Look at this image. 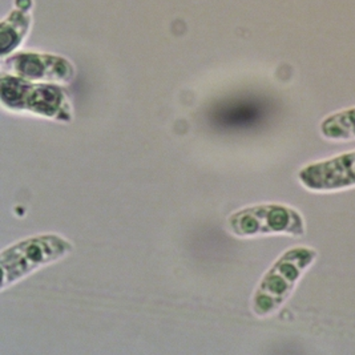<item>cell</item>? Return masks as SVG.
<instances>
[{
	"label": "cell",
	"mask_w": 355,
	"mask_h": 355,
	"mask_svg": "<svg viewBox=\"0 0 355 355\" xmlns=\"http://www.w3.org/2000/svg\"><path fill=\"white\" fill-rule=\"evenodd\" d=\"M0 97L4 108L31 112L47 119L69 121L72 117L71 101L60 84L33 83L3 73Z\"/></svg>",
	"instance_id": "obj_1"
},
{
	"label": "cell",
	"mask_w": 355,
	"mask_h": 355,
	"mask_svg": "<svg viewBox=\"0 0 355 355\" xmlns=\"http://www.w3.org/2000/svg\"><path fill=\"white\" fill-rule=\"evenodd\" d=\"M315 257V250L304 246L285 252L259 281L253 297L254 313L268 317L282 306Z\"/></svg>",
	"instance_id": "obj_2"
},
{
	"label": "cell",
	"mask_w": 355,
	"mask_h": 355,
	"mask_svg": "<svg viewBox=\"0 0 355 355\" xmlns=\"http://www.w3.org/2000/svg\"><path fill=\"white\" fill-rule=\"evenodd\" d=\"M72 250V243L58 234L36 236L11 245L0 256L1 289H7L43 266L64 259Z\"/></svg>",
	"instance_id": "obj_3"
},
{
	"label": "cell",
	"mask_w": 355,
	"mask_h": 355,
	"mask_svg": "<svg viewBox=\"0 0 355 355\" xmlns=\"http://www.w3.org/2000/svg\"><path fill=\"white\" fill-rule=\"evenodd\" d=\"M232 233L239 237H257L268 234L302 236L305 223L302 216L293 208L266 204L239 210L227 220Z\"/></svg>",
	"instance_id": "obj_4"
},
{
	"label": "cell",
	"mask_w": 355,
	"mask_h": 355,
	"mask_svg": "<svg viewBox=\"0 0 355 355\" xmlns=\"http://www.w3.org/2000/svg\"><path fill=\"white\" fill-rule=\"evenodd\" d=\"M3 71L7 75L26 80L65 84L75 76V69L67 59L49 53L19 52L3 58Z\"/></svg>",
	"instance_id": "obj_5"
},
{
	"label": "cell",
	"mask_w": 355,
	"mask_h": 355,
	"mask_svg": "<svg viewBox=\"0 0 355 355\" xmlns=\"http://www.w3.org/2000/svg\"><path fill=\"white\" fill-rule=\"evenodd\" d=\"M298 178L305 188L314 192L355 187V152L311 164L300 172Z\"/></svg>",
	"instance_id": "obj_6"
},
{
	"label": "cell",
	"mask_w": 355,
	"mask_h": 355,
	"mask_svg": "<svg viewBox=\"0 0 355 355\" xmlns=\"http://www.w3.org/2000/svg\"><path fill=\"white\" fill-rule=\"evenodd\" d=\"M31 27V15L26 10H14L0 23V52L1 56H11L26 39Z\"/></svg>",
	"instance_id": "obj_7"
},
{
	"label": "cell",
	"mask_w": 355,
	"mask_h": 355,
	"mask_svg": "<svg viewBox=\"0 0 355 355\" xmlns=\"http://www.w3.org/2000/svg\"><path fill=\"white\" fill-rule=\"evenodd\" d=\"M321 132L326 139L330 140L355 139V108L326 117L321 124Z\"/></svg>",
	"instance_id": "obj_8"
},
{
	"label": "cell",
	"mask_w": 355,
	"mask_h": 355,
	"mask_svg": "<svg viewBox=\"0 0 355 355\" xmlns=\"http://www.w3.org/2000/svg\"><path fill=\"white\" fill-rule=\"evenodd\" d=\"M257 113V107L254 108V105L252 104L234 103L220 110L216 116V120L220 125H224L227 128H239L254 121Z\"/></svg>",
	"instance_id": "obj_9"
}]
</instances>
